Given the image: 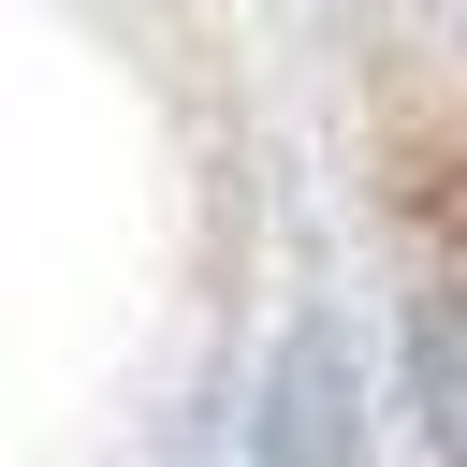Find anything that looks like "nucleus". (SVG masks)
I'll return each instance as SVG.
<instances>
[{
  "instance_id": "1",
  "label": "nucleus",
  "mask_w": 467,
  "mask_h": 467,
  "mask_svg": "<svg viewBox=\"0 0 467 467\" xmlns=\"http://www.w3.org/2000/svg\"><path fill=\"white\" fill-rule=\"evenodd\" d=\"M277 467H336V365H321V350L292 365V423H277Z\"/></svg>"
}]
</instances>
